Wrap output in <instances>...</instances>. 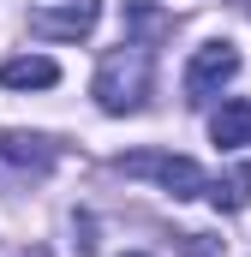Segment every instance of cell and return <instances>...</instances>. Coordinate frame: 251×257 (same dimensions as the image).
I'll list each match as a JSON object with an SVG mask.
<instances>
[{
  "mask_svg": "<svg viewBox=\"0 0 251 257\" xmlns=\"http://www.w3.org/2000/svg\"><path fill=\"white\" fill-rule=\"evenodd\" d=\"M150 42H120V48H108L102 66H96V108L102 114H138L144 108V96H150Z\"/></svg>",
  "mask_w": 251,
  "mask_h": 257,
  "instance_id": "6da1fadb",
  "label": "cell"
},
{
  "mask_svg": "<svg viewBox=\"0 0 251 257\" xmlns=\"http://www.w3.org/2000/svg\"><path fill=\"white\" fill-rule=\"evenodd\" d=\"M120 174L132 180H156L168 197H203L209 192V180H203V168L191 162V156H162V150H138V156H120L114 162Z\"/></svg>",
  "mask_w": 251,
  "mask_h": 257,
  "instance_id": "7a4b0ae2",
  "label": "cell"
},
{
  "mask_svg": "<svg viewBox=\"0 0 251 257\" xmlns=\"http://www.w3.org/2000/svg\"><path fill=\"white\" fill-rule=\"evenodd\" d=\"M233 78H239V48L233 42H203L186 66V102L221 96V84H233Z\"/></svg>",
  "mask_w": 251,
  "mask_h": 257,
  "instance_id": "3957f363",
  "label": "cell"
},
{
  "mask_svg": "<svg viewBox=\"0 0 251 257\" xmlns=\"http://www.w3.org/2000/svg\"><path fill=\"white\" fill-rule=\"evenodd\" d=\"M96 18H102V0H42L30 12V30L48 42H78L96 30Z\"/></svg>",
  "mask_w": 251,
  "mask_h": 257,
  "instance_id": "277c9868",
  "label": "cell"
},
{
  "mask_svg": "<svg viewBox=\"0 0 251 257\" xmlns=\"http://www.w3.org/2000/svg\"><path fill=\"white\" fill-rule=\"evenodd\" d=\"M0 168H18V174H48L54 168V144L48 138H30V132H0Z\"/></svg>",
  "mask_w": 251,
  "mask_h": 257,
  "instance_id": "5b68a950",
  "label": "cell"
},
{
  "mask_svg": "<svg viewBox=\"0 0 251 257\" xmlns=\"http://www.w3.org/2000/svg\"><path fill=\"white\" fill-rule=\"evenodd\" d=\"M0 84L6 90H54L60 84V66L48 60V54H18V60L0 66Z\"/></svg>",
  "mask_w": 251,
  "mask_h": 257,
  "instance_id": "8992f818",
  "label": "cell"
},
{
  "mask_svg": "<svg viewBox=\"0 0 251 257\" xmlns=\"http://www.w3.org/2000/svg\"><path fill=\"white\" fill-rule=\"evenodd\" d=\"M209 138H215L221 150H245L251 144V102L245 96H233V102H221V108L209 114Z\"/></svg>",
  "mask_w": 251,
  "mask_h": 257,
  "instance_id": "52a82bcc",
  "label": "cell"
},
{
  "mask_svg": "<svg viewBox=\"0 0 251 257\" xmlns=\"http://www.w3.org/2000/svg\"><path fill=\"white\" fill-rule=\"evenodd\" d=\"M203 197H209L215 209H245V203H251V162H239L233 174H221Z\"/></svg>",
  "mask_w": 251,
  "mask_h": 257,
  "instance_id": "ba28073f",
  "label": "cell"
},
{
  "mask_svg": "<svg viewBox=\"0 0 251 257\" xmlns=\"http://www.w3.org/2000/svg\"><path fill=\"white\" fill-rule=\"evenodd\" d=\"M126 24H132L138 36H162V30H174V18L156 12V6H144V0H126Z\"/></svg>",
  "mask_w": 251,
  "mask_h": 257,
  "instance_id": "9c48e42d",
  "label": "cell"
},
{
  "mask_svg": "<svg viewBox=\"0 0 251 257\" xmlns=\"http://www.w3.org/2000/svg\"><path fill=\"white\" fill-rule=\"evenodd\" d=\"M180 251H186V257H221V245H209V233H186Z\"/></svg>",
  "mask_w": 251,
  "mask_h": 257,
  "instance_id": "30bf717a",
  "label": "cell"
},
{
  "mask_svg": "<svg viewBox=\"0 0 251 257\" xmlns=\"http://www.w3.org/2000/svg\"><path fill=\"white\" fill-rule=\"evenodd\" d=\"M245 12H251V0H245Z\"/></svg>",
  "mask_w": 251,
  "mask_h": 257,
  "instance_id": "8fae6325",
  "label": "cell"
}]
</instances>
